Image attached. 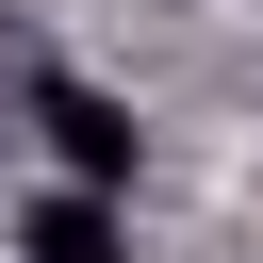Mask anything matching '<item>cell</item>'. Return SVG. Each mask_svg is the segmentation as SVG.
I'll list each match as a JSON object with an SVG mask.
<instances>
[{"mask_svg": "<svg viewBox=\"0 0 263 263\" xmlns=\"http://www.w3.org/2000/svg\"><path fill=\"white\" fill-rule=\"evenodd\" d=\"M33 132H49V164H66V181H132V115H115L99 82H49V99H33Z\"/></svg>", "mask_w": 263, "mask_h": 263, "instance_id": "obj_1", "label": "cell"}, {"mask_svg": "<svg viewBox=\"0 0 263 263\" xmlns=\"http://www.w3.org/2000/svg\"><path fill=\"white\" fill-rule=\"evenodd\" d=\"M16 263H115V181H49L16 214Z\"/></svg>", "mask_w": 263, "mask_h": 263, "instance_id": "obj_2", "label": "cell"}]
</instances>
